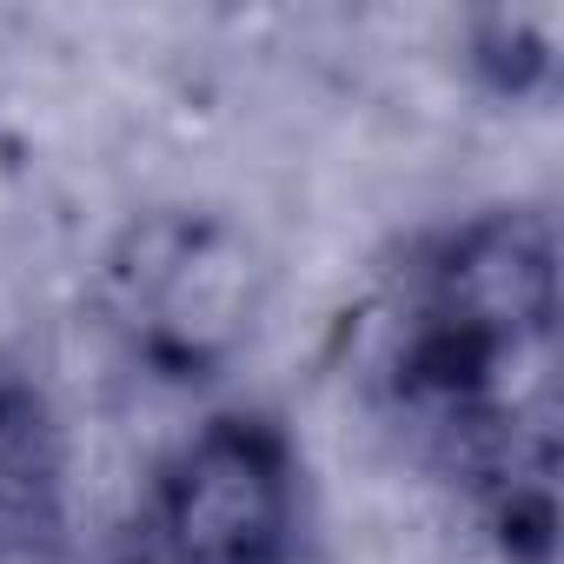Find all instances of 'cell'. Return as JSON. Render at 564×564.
<instances>
[{
    "label": "cell",
    "mask_w": 564,
    "mask_h": 564,
    "mask_svg": "<svg viewBox=\"0 0 564 564\" xmlns=\"http://www.w3.org/2000/svg\"><path fill=\"white\" fill-rule=\"evenodd\" d=\"M300 524L293 445L259 412L206 419L147 485L127 564H286Z\"/></svg>",
    "instance_id": "obj_1"
},
{
    "label": "cell",
    "mask_w": 564,
    "mask_h": 564,
    "mask_svg": "<svg viewBox=\"0 0 564 564\" xmlns=\"http://www.w3.org/2000/svg\"><path fill=\"white\" fill-rule=\"evenodd\" d=\"M113 319L166 372H206L252 319V252L219 219H147L113 259Z\"/></svg>",
    "instance_id": "obj_2"
}]
</instances>
